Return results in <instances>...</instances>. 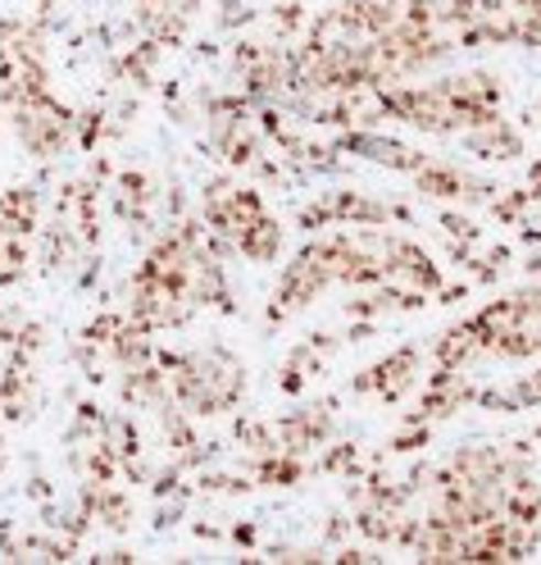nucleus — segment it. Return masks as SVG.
Returning a JSON list of instances; mask_svg holds the SVG:
<instances>
[{"label":"nucleus","mask_w":541,"mask_h":565,"mask_svg":"<svg viewBox=\"0 0 541 565\" xmlns=\"http://www.w3.org/2000/svg\"><path fill=\"white\" fill-rule=\"evenodd\" d=\"M519 228H523L519 237H523L528 246H541V215L532 220V210H528V215H523V224H519Z\"/></svg>","instance_id":"25"},{"label":"nucleus","mask_w":541,"mask_h":565,"mask_svg":"<svg viewBox=\"0 0 541 565\" xmlns=\"http://www.w3.org/2000/svg\"><path fill=\"white\" fill-rule=\"evenodd\" d=\"M333 561H342V565H365V561H378L374 552H365V547H342Z\"/></svg>","instance_id":"26"},{"label":"nucleus","mask_w":541,"mask_h":565,"mask_svg":"<svg viewBox=\"0 0 541 565\" xmlns=\"http://www.w3.org/2000/svg\"><path fill=\"white\" fill-rule=\"evenodd\" d=\"M269 23H273V32H278L282 42H292V38H301V32H310L305 6H278V10L269 14Z\"/></svg>","instance_id":"19"},{"label":"nucleus","mask_w":541,"mask_h":565,"mask_svg":"<svg viewBox=\"0 0 541 565\" xmlns=\"http://www.w3.org/2000/svg\"><path fill=\"white\" fill-rule=\"evenodd\" d=\"M0 470H6V438H0Z\"/></svg>","instance_id":"28"},{"label":"nucleus","mask_w":541,"mask_h":565,"mask_svg":"<svg viewBox=\"0 0 541 565\" xmlns=\"http://www.w3.org/2000/svg\"><path fill=\"white\" fill-rule=\"evenodd\" d=\"M333 429H337L333 402H318V406H310V411H292V415H282V419L273 424L278 447H282L286 456H305V451L323 447V443L333 438Z\"/></svg>","instance_id":"5"},{"label":"nucleus","mask_w":541,"mask_h":565,"mask_svg":"<svg viewBox=\"0 0 541 565\" xmlns=\"http://www.w3.org/2000/svg\"><path fill=\"white\" fill-rule=\"evenodd\" d=\"M51 68H46V38L37 23L23 19H0V100L19 105L46 87Z\"/></svg>","instance_id":"2"},{"label":"nucleus","mask_w":541,"mask_h":565,"mask_svg":"<svg viewBox=\"0 0 541 565\" xmlns=\"http://www.w3.org/2000/svg\"><path fill=\"white\" fill-rule=\"evenodd\" d=\"M478 356H487V351H483V342H478V333H474V324H468V320L446 329L437 338V347H432V361L446 365V370H464L468 361H478Z\"/></svg>","instance_id":"13"},{"label":"nucleus","mask_w":541,"mask_h":565,"mask_svg":"<svg viewBox=\"0 0 541 565\" xmlns=\"http://www.w3.org/2000/svg\"><path fill=\"white\" fill-rule=\"evenodd\" d=\"M232 539H237V543H256V524H237Z\"/></svg>","instance_id":"27"},{"label":"nucleus","mask_w":541,"mask_h":565,"mask_svg":"<svg viewBox=\"0 0 541 565\" xmlns=\"http://www.w3.org/2000/svg\"><path fill=\"white\" fill-rule=\"evenodd\" d=\"M464 147L474 151L478 160H515L523 156V132L510 124V119H491V124H478L464 132Z\"/></svg>","instance_id":"11"},{"label":"nucleus","mask_w":541,"mask_h":565,"mask_svg":"<svg viewBox=\"0 0 541 565\" xmlns=\"http://www.w3.org/2000/svg\"><path fill=\"white\" fill-rule=\"evenodd\" d=\"M10 124H14V137L23 141L28 156L51 160V156H59L68 147V141H74L78 115L68 110V105H59L51 92H37V96L10 105Z\"/></svg>","instance_id":"3"},{"label":"nucleus","mask_w":541,"mask_h":565,"mask_svg":"<svg viewBox=\"0 0 541 565\" xmlns=\"http://www.w3.org/2000/svg\"><path fill=\"white\" fill-rule=\"evenodd\" d=\"M55 220L74 233L87 252L100 242V210H96V179L91 183H68L55 201Z\"/></svg>","instance_id":"9"},{"label":"nucleus","mask_w":541,"mask_h":565,"mask_svg":"<svg viewBox=\"0 0 541 565\" xmlns=\"http://www.w3.org/2000/svg\"><path fill=\"white\" fill-rule=\"evenodd\" d=\"M201 14V0H137V19L151 32L155 46L177 51L187 42V28Z\"/></svg>","instance_id":"6"},{"label":"nucleus","mask_w":541,"mask_h":565,"mask_svg":"<svg viewBox=\"0 0 541 565\" xmlns=\"http://www.w3.org/2000/svg\"><path fill=\"white\" fill-rule=\"evenodd\" d=\"M278 246H282V224H278L273 215H264L260 224H250V228L237 237V252H241L246 260H256V265L278 260Z\"/></svg>","instance_id":"15"},{"label":"nucleus","mask_w":541,"mask_h":565,"mask_svg":"<svg viewBox=\"0 0 541 565\" xmlns=\"http://www.w3.org/2000/svg\"><path fill=\"white\" fill-rule=\"evenodd\" d=\"M296 224L314 233V228H328V224H337V220H333V205H328V201H314V205H305L301 215H296Z\"/></svg>","instance_id":"23"},{"label":"nucleus","mask_w":541,"mask_h":565,"mask_svg":"<svg viewBox=\"0 0 541 565\" xmlns=\"http://www.w3.org/2000/svg\"><path fill=\"white\" fill-rule=\"evenodd\" d=\"M537 443H541V429H537Z\"/></svg>","instance_id":"29"},{"label":"nucleus","mask_w":541,"mask_h":565,"mask_svg":"<svg viewBox=\"0 0 541 565\" xmlns=\"http://www.w3.org/2000/svg\"><path fill=\"white\" fill-rule=\"evenodd\" d=\"M256 479L269 483V488H296V483L305 479V456H286V451H278V456H269V461L256 466Z\"/></svg>","instance_id":"17"},{"label":"nucleus","mask_w":541,"mask_h":565,"mask_svg":"<svg viewBox=\"0 0 541 565\" xmlns=\"http://www.w3.org/2000/svg\"><path fill=\"white\" fill-rule=\"evenodd\" d=\"M515 14H519V38L515 42L541 51V10H515Z\"/></svg>","instance_id":"24"},{"label":"nucleus","mask_w":541,"mask_h":565,"mask_svg":"<svg viewBox=\"0 0 541 565\" xmlns=\"http://www.w3.org/2000/svg\"><path fill=\"white\" fill-rule=\"evenodd\" d=\"M28 269V242H10V237H0V288L14 278H23Z\"/></svg>","instance_id":"20"},{"label":"nucleus","mask_w":541,"mask_h":565,"mask_svg":"<svg viewBox=\"0 0 541 565\" xmlns=\"http://www.w3.org/2000/svg\"><path fill=\"white\" fill-rule=\"evenodd\" d=\"M437 228H442V242H446V256H451L455 265H464L468 256H474V246L483 242V228H478L474 220L455 215V210H446V215L437 220Z\"/></svg>","instance_id":"16"},{"label":"nucleus","mask_w":541,"mask_h":565,"mask_svg":"<svg viewBox=\"0 0 541 565\" xmlns=\"http://www.w3.org/2000/svg\"><path fill=\"white\" fill-rule=\"evenodd\" d=\"M537 201H532V192H523V188H500V192H491V201H487V210H491V220L496 224H523V215L532 210Z\"/></svg>","instance_id":"18"},{"label":"nucleus","mask_w":541,"mask_h":565,"mask_svg":"<svg viewBox=\"0 0 541 565\" xmlns=\"http://www.w3.org/2000/svg\"><path fill=\"white\" fill-rule=\"evenodd\" d=\"M419 379V347H401V351H391L387 361L369 365L365 374H355L350 379V393L355 397H382V402H401L410 387Z\"/></svg>","instance_id":"4"},{"label":"nucleus","mask_w":541,"mask_h":565,"mask_svg":"<svg viewBox=\"0 0 541 565\" xmlns=\"http://www.w3.org/2000/svg\"><path fill=\"white\" fill-rule=\"evenodd\" d=\"M83 515L123 534V529H132V498L115 483H83Z\"/></svg>","instance_id":"10"},{"label":"nucleus","mask_w":541,"mask_h":565,"mask_svg":"<svg viewBox=\"0 0 541 565\" xmlns=\"http://www.w3.org/2000/svg\"><path fill=\"white\" fill-rule=\"evenodd\" d=\"M414 188H419V196H432V201H491V192H496L491 183L468 179L464 169L442 164V160H428L414 173Z\"/></svg>","instance_id":"8"},{"label":"nucleus","mask_w":541,"mask_h":565,"mask_svg":"<svg viewBox=\"0 0 541 565\" xmlns=\"http://www.w3.org/2000/svg\"><path fill=\"white\" fill-rule=\"evenodd\" d=\"M155 365L169 379V397L192 415H224L246 397V370L224 347L209 351H155Z\"/></svg>","instance_id":"1"},{"label":"nucleus","mask_w":541,"mask_h":565,"mask_svg":"<svg viewBox=\"0 0 541 565\" xmlns=\"http://www.w3.org/2000/svg\"><path fill=\"white\" fill-rule=\"evenodd\" d=\"M419 447H428V424H405V429L396 434V443H391L396 456H410V451H419Z\"/></svg>","instance_id":"22"},{"label":"nucleus","mask_w":541,"mask_h":565,"mask_svg":"<svg viewBox=\"0 0 541 565\" xmlns=\"http://www.w3.org/2000/svg\"><path fill=\"white\" fill-rule=\"evenodd\" d=\"M151 201H155V192H151V179H147V173H119L115 205H119V215H123L128 224H137V228L147 224Z\"/></svg>","instance_id":"14"},{"label":"nucleus","mask_w":541,"mask_h":565,"mask_svg":"<svg viewBox=\"0 0 541 565\" xmlns=\"http://www.w3.org/2000/svg\"><path fill=\"white\" fill-rule=\"evenodd\" d=\"M328 205H333V220L350 224V228H378V224L391 220V205H382V201H374L365 192H333Z\"/></svg>","instance_id":"12"},{"label":"nucleus","mask_w":541,"mask_h":565,"mask_svg":"<svg viewBox=\"0 0 541 565\" xmlns=\"http://www.w3.org/2000/svg\"><path fill=\"white\" fill-rule=\"evenodd\" d=\"M333 147H337V151H350V156H365V160H374V164H387V169H401V173H419V169L428 164L423 151H410V147H401V141L378 137V132H369V128H346V132L333 141Z\"/></svg>","instance_id":"7"},{"label":"nucleus","mask_w":541,"mask_h":565,"mask_svg":"<svg viewBox=\"0 0 541 565\" xmlns=\"http://www.w3.org/2000/svg\"><path fill=\"white\" fill-rule=\"evenodd\" d=\"M318 475H346V479H355V475H359V447H355V443L333 447V451L318 461Z\"/></svg>","instance_id":"21"}]
</instances>
